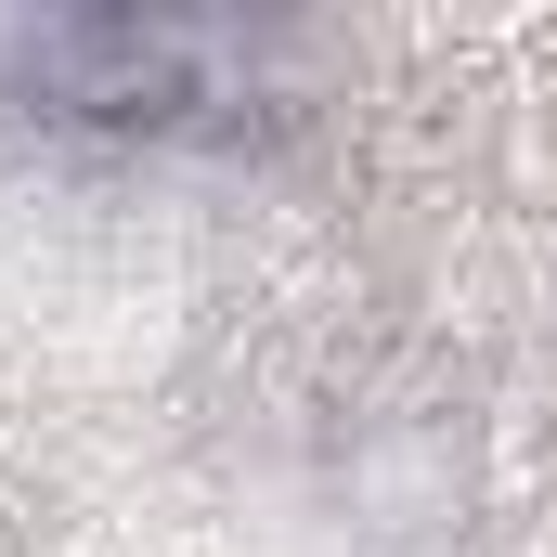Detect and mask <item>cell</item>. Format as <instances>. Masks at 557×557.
<instances>
[{"instance_id":"obj_1","label":"cell","mask_w":557,"mask_h":557,"mask_svg":"<svg viewBox=\"0 0 557 557\" xmlns=\"http://www.w3.org/2000/svg\"><path fill=\"white\" fill-rule=\"evenodd\" d=\"M273 26L247 13H52L13 39V104L91 143H208L273 104Z\"/></svg>"}]
</instances>
